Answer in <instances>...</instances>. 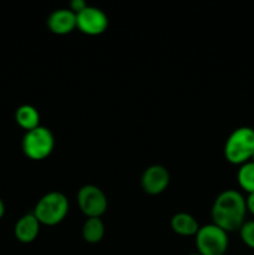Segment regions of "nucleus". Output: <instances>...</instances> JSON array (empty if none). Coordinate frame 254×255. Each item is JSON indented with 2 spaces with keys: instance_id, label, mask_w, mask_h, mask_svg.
Returning <instances> with one entry per match:
<instances>
[{
  "instance_id": "39448f33",
  "label": "nucleus",
  "mask_w": 254,
  "mask_h": 255,
  "mask_svg": "<svg viewBox=\"0 0 254 255\" xmlns=\"http://www.w3.org/2000/svg\"><path fill=\"white\" fill-rule=\"evenodd\" d=\"M194 237L197 251L202 255H224L228 249V233L213 223L199 227Z\"/></svg>"
},
{
  "instance_id": "1a4fd4ad",
  "label": "nucleus",
  "mask_w": 254,
  "mask_h": 255,
  "mask_svg": "<svg viewBox=\"0 0 254 255\" xmlns=\"http://www.w3.org/2000/svg\"><path fill=\"white\" fill-rule=\"evenodd\" d=\"M46 25L49 30L57 35L70 34L76 29V14L71 9L67 7H60L54 10L47 16Z\"/></svg>"
},
{
  "instance_id": "f257e3e1",
  "label": "nucleus",
  "mask_w": 254,
  "mask_h": 255,
  "mask_svg": "<svg viewBox=\"0 0 254 255\" xmlns=\"http://www.w3.org/2000/svg\"><path fill=\"white\" fill-rule=\"evenodd\" d=\"M246 198L236 189H226L214 199L212 206L213 224L227 233L241 229L246 219Z\"/></svg>"
},
{
  "instance_id": "2eb2a0df",
  "label": "nucleus",
  "mask_w": 254,
  "mask_h": 255,
  "mask_svg": "<svg viewBox=\"0 0 254 255\" xmlns=\"http://www.w3.org/2000/svg\"><path fill=\"white\" fill-rule=\"evenodd\" d=\"M239 234L243 243L251 249H254V221L244 222L239 229Z\"/></svg>"
},
{
  "instance_id": "f3484780",
  "label": "nucleus",
  "mask_w": 254,
  "mask_h": 255,
  "mask_svg": "<svg viewBox=\"0 0 254 255\" xmlns=\"http://www.w3.org/2000/svg\"><path fill=\"white\" fill-rule=\"evenodd\" d=\"M246 207L247 212H249V213L254 216V192L253 193H249L248 197L246 198Z\"/></svg>"
},
{
  "instance_id": "20e7f679",
  "label": "nucleus",
  "mask_w": 254,
  "mask_h": 255,
  "mask_svg": "<svg viewBox=\"0 0 254 255\" xmlns=\"http://www.w3.org/2000/svg\"><path fill=\"white\" fill-rule=\"evenodd\" d=\"M55 147V137L50 128L39 126L25 132L21 148L25 156L34 161H41L51 154Z\"/></svg>"
},
{
  "instance_id": "f8f14e48",
  "label": "nucleus",
  "mask_w": 254,
  "mask_h": 255,
  "mask_svg": "<svg viewBox=\"0 0 254 255\" xmlns=\"http://www.w3.org/2000/svg\"><path fill=\"white\" fill-rule=\"evenodd\" d=\"M15 121L25 131H30L40 126V114L32 105H21L15 111Z\"/></svg>"
},
{
  "instance_id": "f03ea898",
  "label": "nucleus",
  "mask_w": 254,
  "mask_h": 255,
  "mask_svg": "<svg viewBox=\"0 0 254 255\" xmlns=\"http://www.w3.org/2000/svg\"><path fill=\"white\" fill-rule=\"evenodd\" d=\"M254 154V128L238 127L224 143V157L232 164L242 166L252 159Z\"/></svg>"
},
{
  "instance_id": "9d476101",
  "label": "nucleus",
  "mask_w": 254,
  "mask_h": 255,
  "mask_svg": "<svg viewBox=\"0 0 254 255\" xmlns=\"http://www.w3.org/2000/svg\"><path fill=\"white\" fill-rule=\"evenodd\" d=\"M40 222L37 221L34 213L24 214L17 219L14 227V234L15 238L21 243H31L37 238L40 232Z\"/></svg>"
},
{
  "instance_id": "ddd939ff",
  "label": "nucleus",
  "mask_w": 254,
  "mask_h": 255,
  "mask_svg": "<svg viewBox=\"0 0 254 255\" xmlns=\"http://www.w3.org/2000/svg\"><path fill=\"white\" fill-rule=\"evenodd\" d=\"M105 236V224L101 218H87L82 226V238L85 242L96 244Z\"/></svg>"
},
{
  "instance_id": "dca6fc26",
  "label": "nucleus",
  "mask_w": 254,
  "mask_h": 255,
  "mask_svg": "<svg viewBox=\"0 0 254 255\" xmlns=\"http://www.w3.org/2000/svg\"><path fill=\"white\" fill-rule=\"evenodd\" d=\"M87 4L85 0H72V1L70 2V9H71L75 14H77V12H80L81 10H84Z\"/></svg>"
},
{
  "instance_id": "6e6552de",
  "label": "nucleus",
  "mask_w": 254,
  "mask_h": 255,
  "mask_svg": "<svg viewBox=\"0 0 254 255\" xmlns=\"http://www.w3.org/2000/svg\"><path fill=\"white\" fill-rule=\"evenodd\" d=\"M169 171L162 164L147 167L141 176V187L146 193L157 196L167 189L169 184Z\"/></svg>"
},
{
  "instance_id": "7ed1b4c3",
  "label": "nucleus",
  "mask_w": 254,
  "mask_h": 255,
  "mask_svg": "<svg viewBox=\"0 0 254 255\" xmlns=\"http://www.w3.org/2000/svg\"><path fill=\"white\" fill-rule=\"evenodd\" d=\"M69 208L70 203L67 197L61 192L52 191L44 194L37 201L32 213L40 224L51 227L61 223L66 218Z\"/></svg>"
},
{
  "instance_id": "aec40b11",
  "label": "nucleus",
  "mask_w": 254,
  "mask_h": 255,
  "mask_svg": "<svg viewBox=\"0 0 254 255\" xmlns=\"http://www.w3.org/2000/svg\"><path fill=\"white\" fill-rule=\"evenodd\" d=\"M251 161L253 162V163H254V154H253V156H252V159H251Z\"/></svg>"
},
{
  "instance_id": "0eeeda50",
  "label": "nucleus",
  "mask_w": 254,
  "mask_h": 255,
  "mask_svg": "<svg viewBox=\"0 0 254 255\" xmlns=\"http://www.w3.org/2000/svg\"><path fill=\"white\" fill-rule=\"evenodd\" d=\"M76 27L86 35H100L109 27V16L100 7L87 5L76 14Z\"/></svg>"
},
{
  "instance_id": "4468645a",
  "label": "nucleus",
  "mask_w": 254,
  "mask_h": 255,
  "mask_svg": "<svg viewBox=\"0 0 254 255\" xmlns=\"http://www.w3.org/2000/svg\"><path fill=\"white\" fill-rule=\"evenodd\" d=\"M237 181L239 187L247 193H253L254 192V163L252 161L239 166L237 172Z\"/></svg>"
},
{
  "instance_id": "423d86ee",
  "label": "nucleus",
  "mask_w": 254,
  "mask_h": 255,
  "mask_svg": "<svg viewBox=\"0 0 254 255\" xmlns=\"http://www.w3.org/2000/svg\"><path fill=\"white\" fill-rule=\"evenodd\" d=\"M77 203L87 218H101L109 206L106 194L95 184H85L79 189Z\"/></svg>"
},
{
  "instance_id": "a211bd4d",
  "label": "nucleus",
  "mask_w": 254,
  "mask_h": 255,
  "mask_svg": "<svg viewBox=\"0 0 254 255\" xmlns=\"http://www.w3.org/2000/svg\"><path fill=\"white\" fill-rule=\"evenodd\" d=\"M5 214V204H4V201L1 199V197H0V219L4 217Z\"/></svg>"
},
{
  "instance_id": "6ab92c4d",
  "label": "nucleus",
  "mask_w": 254,
  "mask_h": 255,
  "mask_svg": "<svg viewBox=\"0 0 254 255\" xmlns=\"http://www.w3.org/2000/svg\"><path fill=\"white\" fill-rule=\"evenodd\" d=\"M189 255H202V254H199L198 252H197V253H192V254H189Z\"/></svg>"
},
{
  "instance_id": "9b49d317",
  "label": "nucleus",
  "mask_w": 254,
  "mask_h": 255,
  "mask_svg": "<svg viewBox=\"0 0 254 255\" xmlns=\"http://www.w3.org/2000/svg\"><path fill=\"white\" fill-rule=\"evenodd\" d=\"M171 228L174 233L183 237L196 236L199 229L197 219L187 212H178L171 218Z\"/></svg>"
}]
</instances>
